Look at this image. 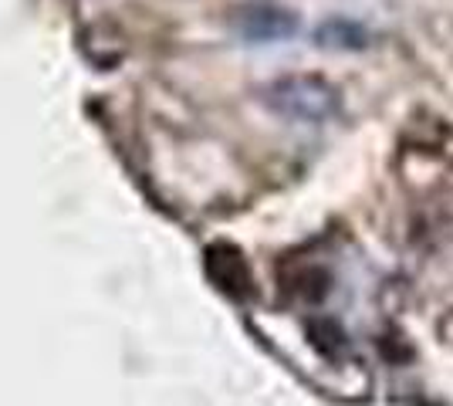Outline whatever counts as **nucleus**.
I'll list each match as a JSON object with an SVG mask.
<instances>
[{
  "label": "nucleus",
  "mask_w": 453,
  "mask_h": 406,
  "mask_svg": "<svg viewBox=\"0 0 453 406\" xmlns=\"http://www.w3.org/2000/svg\"><path fill=\"white\" fill-rule=\"evenodd\" d=\"M207 271L210 278L224 291H230V295H244L247 285H250L244 257L234 251V248H226V244H217V248L207 251Z\"/></svg>",
  "instance_id": "f257e3e1"
}]
</instances>
